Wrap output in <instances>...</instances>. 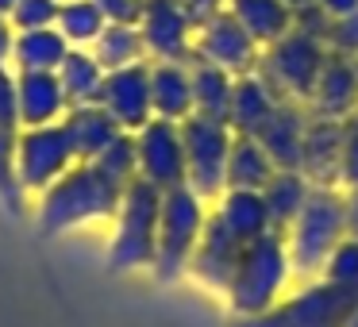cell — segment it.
Masks as SVG:
<instances>
[{
	"label": "cell",
	"mask_w": 358,
	"mask_h": 327,
	"mask_svg": "<svg viewBox=\"0 0 358 327\" xmlns=\"http://www.w3.org/2000/svg\"><path fill=\"white\" fill-rule=\"evenodd\" d=\"M124 189L112 173H104L96 162H73L50 189L39 193L35 227L43 239L66 231V227L89 224V219H108L120 212Z\"/></svg>",
	"instance_id": "1"
},
{
	"label": "cell",
	"mask_w": 358,
	"mask_h": 327,
	"mask_svg": "<svg viewBox=\"0 0 358 327\" xmlns=\"http://www.w3.org/2000/svg\"><path fill=\"white\" fill-rule=\"evenodd\" d=\"M158 216H162V189L135 177L124 189V201L116 212V235L108 242V270L127 273L155 262L158 247Z\"/></svg>",
	"instance_id": "2"
},
{
	"label": "cell",
	"mask_w": 358,
	"mask_h": 327,
	"mask_svg": "<svg viewBox=\"0 0 358 327\" xmlns=\"http://www.w3.org/2000/svg\"><path fill=\"white\" fill-rule=\"evenodd\" d=\"M201 231H204V196H196L189 185L166 189L162 216H158V247H155V262H150L158 281H178L189 270Z\"/></svg>",
	"instance_id": "3"
},
{
	"label": "cell",
	"mask_w": 358,
	"mask_h": 327,
	"mask_svg": "<svg viewBox=\"0 0 358 327\" xmlns=\"http://www.w3.org/2000/svg\"><path fill=\"white\" fill-rule=\"evenodd\" d=\"M289 270V250L281 242L278 231H266L262 239H255L247 250H243L239 266H235V277L227 285V296H231V308L243 312V316H262L273 304L281 281H285Z\"/></svg>",
	"instance_id": "4"
},
{
	"label": "cell",
	"mask_w": 358,
	"mask_h": 327,
	"mask_svg": "<svg viewBox=\"0 0 358 327\" xmlns=\"http://www.w3.org/2000/svg\"><path fill=\"white\" fill-rule=\"evenodd\" d=\"M181 143H185V185L196 196H216L227 189V154H231L235 131L227 119L193 112L181 119Z\"/></svg>",
	"instance_id": "5"
},
{
	"label": "cell",
	"mask_w": 358,
	"mask_h": 327,
	"mask_svg": "<svg viewBox=\"0 0 358 327\" xmlns=\"http://www.w3.org/2000/svg\"><path fill=\"white\" fill-rule=\"evenodd\" d=\"M347 227L343 219V201L331 189H312L308 204L301 216L293 219V235H289V262L296 273H316L327 266L331 250L339 247V235Z\"/></svg>",
	"instance_id": "6"
},
{
	"label": "cell",
	"mask_w": 358,
	"mask_h": 327,
	"mask_svg": "<svg viewBox=\"0 0 358 327\" xmlns=\"http://www.w3.org/2000/svg\"><path fill=\"white\" fill-rule=\"evenodd\" d=\"M324 58H327L324 43L293 27L285 39H278L262 58H258L255 73L273 89V93H278V101H289V96H308L312 85H316V78H320Z\"/></svg>",
	"instance_id": "7"
},
{
	"label": "cell",
	"mask_w": 358,
	"mask_h": 327,
	"mask_svg": "<svg viewBox=\"0 0 358 327\" xmlns=\"http://www.w3.org/2000/svg\"><path fill=\"white\" fill-rule=\"evenodd\" d=\"M73 162H78V150H73L62 119H58V124H47V127H24V131H20L16 173H20L24 193H43V189H50Z\"/></svg>",
	"instance_id": "8"
},
{
	"label": "cell",
	"mask_w": 358,
	"mask_h": 327,
	"mask_svg": "<svg viewBox=\"0 0 358 327\" xmlns=\"http://www.w3.org/2000/svg\"><path fill=\"white\" fill-rule=\"evenodd\" d=\"M135 158H139V177L155 189H178L185 185V143L181 124L170 119H150L135 131Z\"/></svg>",
	"instance_id": "9"
},
{
	"label": "cell",
	"mask_w": 358,
	"mask_h": 327,
	"mask_svg": "<svg viewBox=\"0 0 358 327\" xmlns=\"http://www.w3.org/2000/svg\"><path fill=\"white\" fill-rule=\"evenodd\" d=\"M193 58H201V62H208V66H220V70H227L231 78H243V73H255V66H258V43L250 39L247 27L224 8L220 16H212L208 24L196 27Z\"/></svg>",
	"instance_id": "10"
},
{
	"label": "cell",
	"mask_w": 358,
	"mask_h": 327,
	"mask_svg": "<svg viewBox=\"0 0 358 327\" xmlns=\"http://www.w3.org/2000/svg\"><path fill=\"white\" fill-rule=\"evenodd\" d=\"M139 31L155 62H193L196 27L189 12L181 8V0H147L139 16Z\"/></svg>",
	"instance_id": "11"
},
{
	"label": "cell",
	"mask_w": 358,
	"mask_h": 327,
	"mask_svg": "<svg viewBox=\"0 0 358 327\" xmlns=\"http://www.w3.org/2000/svg\"><path fill=\"white\" fill-rule=\"evenodd\" d=\"M358 308V289L347 285H324L320 293H304L278 316H255L243 327H343Z\"/></svg>",
	"instance_id": "12"
},
{
	"label": "cell",
	"mask_w": 358,
	"mask_h": 327,
	"mask_svg": "<svg viewBox=\"0 0 358 327\" xmlns=\"http://www.w3.org/2000/svg\"><path fill=\"white\" fill-rule=\"evenodd\" d=\"M96 104L131 135L139 131L143 124H150V119H155V112H150V62L104 73L101 101Z\"/></svg>",
	"instance_id": "13"
},
{
	"label": "cell",
	"mask_w": 358,
	"mask_h": 327,
	"mask_svg": "<svg viewBox=\"0 0 358 327\" xmlns=\"http://www.w3.org/2000/svg\"><path fill=\"white\" fill-rule=\"evenodd\" d=\"M243 250H247V242H239L224 224H220V216H212V219H204V231H201V242H196V250H193L189 270H193L204 285L224 289V293H227Z\"/></svg>",
	"instance_id": "14"
},
{
	"label": "cell",
	"mask_w": 358,
	"mask_h": 327,
	"mask_svg": "<svg viewBox=\"0 0 358 327\" xmlns=\"http://www.w3.org/2000/svg\"><path fill=\"white\" fill-rule=\"evenodd\" d=\"M312 116L316 119H350V108H358V73L355 62L343 54L327 50L324 66H320V78L312 85Z\"/></svg>",
	"instance_id": "15"
},
{
	"label": "cell",
	"mask_w": 358,
	"mask_h": 327,
	"mask_svg": "<svg viewBox=\"0 0 358 327\" xmlns=\"http://www.w3.org/2000/svg\"><path fill=\"white\" fill-rule=\"evenodd\" d=\"M16 104L24 127H47L70 112V101L62 93L58 73L47 70H16Z\"/></svg>",
	"instance_id": "16"
},
{
	"label": "cell",
	"mask_w": 358,
	"mask_h": 327,
	"mask_svg": "<svg viewBox=\"0 0 358 327\" xmlns=\"http://www.w3.org/2000/svg\"><path fill=\"white\" fill-rule=\"evenodd\" d=\"M304 131H308V119L301 116V108H296V104H289V101H281L255 139L266 147V154L273 158V166H278V170H301Z\"/></svg>",
	"instance_id": "17"
},
{
	"label": "cell",
	"mask_w": 358,
	"mask_h": 327,
	"mask_svg": "<svg viewBox=\"0 0 358 327\" xmlns=\"http://www.w3.org/2000/svg\"><path fill=\"white\" fill-rule=\"evenodd\" d=\"M150 112L158 119H170V124L193 116L189 62H150Z\"/></svg>",
	"instance_id": "18"
},
{
	"label": "cell",
	"mask_w": 358,
	"mask_h": 327,
	"mask_svg": "<svg viewBox=\"0 0 358 327\" xmlns=\"http://www.w3.org/2000/svg\"><path fill=\"white\" fill-rule=\"evenodd\" d=\"M62 127H66V135H70L73 150H78V162L101 158L104 150L124 135V127H120L101 104H78V108H70L62 116Z\"/></svg>",
	"instance_id": "19"
},
{
	"label": "cell",
	"mask_w": 358,
	"mask_h": 327,
	"mask_svg": "<svg viewBox=\"0 0 358 327\" xmlns=\"http://www.w3.org/2000/svg\"><path fill=\"white\" fill-rule=\"evenodd\" d=\"M278 104H281L278 93H273L258 73H243V78H235L231 108H227V127H231L235 135H258Z\"/></svg>",
	"instance_id": "20"
},
{
	"label": "cell",
	"mask_w": 358,
	"mask_h": 327,
	"mask_svg": "<svg viewBox=\"0 0 358 327\" xmlns=\"http://www.w3.org/2000/svg\"><path fill=\"white\" fill-rule=\"evenodd\" d=\"M227 12L247 27L255 43H278L293 31V8H285L281 0H227Z\"/></svg>",
	"instance_id": "21"
},
{
	"label": "cell",
	"mask_w": 358,
	"mask_h": 327,
	"mask_svg": "<svg viewBox=\"0 0 358 327\" xmlns=\"http://www.w3.org/2000/svg\"><path fill=\"white\" fill-rule=\"evenodd\" d=\"M278 173L273 158L266 154V147L255 135H235L231 154H227V189H250V193H262L266 181Z\"/></svg>",
	"instance_id": "22"
},
{
	"label": "cell",
	"mask_w": 358,
	"mask_h": 327,
	"mask_svg": "<svg viewBox=\"0 0 358 327\" xmlns=\"http://www.w3.org/2000/svg\"><path fill=\"white\" fill-rule=\"evenodd\" d=\"M58 81H62V93L70 101V108L96 104L101 101V85H104V66L93 58L89 47H70V54L58 66Z\"/></svg>",
	"instance_id": "23"
},
{
	"label": "cell",
	"mask_w": 358,
	"mask_h": 327,
	"mask_svg": "<svg viewBox=\"0 0 358 327\" xmlns=\"http://www.w3.org/2000/svg\"><path fill=\"white\" fill-rule=\"evenodd\" d=\"M70 54V43L62 39L58 27H39V31H16L12 43V62L16 70H47L58 73L62 58Z\"/></svg>",
	"instance_id": "24"
},
{
	"label": "cell",
	"mask_w": 358,
	"mask_h": 327,
	"mask_svg": "<svg viewBox=\"0 0 358 327\" xmlns=\"http://www.w3.org/2000/svg\"><path fill=\"white\" fill-rule=\"evenodd\" d=\"M89 50H93V58L104 66V73L147 62V43H143L139 24H108L96 35V43Z\"/></svg>",
	"instance_id": "25"
},
{
	"label": "cell",
	"mask_w": 358,
	"mask_h": 327,
	"mask_svg": "<svg viewBox=\"0 0 358 327\" xmlns=\"http://www.w3.org/2000/svg\"><path fill=\"white\" fill-rule=\"evenodd\" d=\"M189 78H193V112L227 119L231 93H235V78H231V73L220 70V66L201 62V58H193V62H189Z\"/></svg>",
	"instance_id": "26"
},
{
	"label": "cell",
	"mask_w": 358,
	"mask_h": 327,
	"mask_svg": "<svg viewBox=\"0 0 358 327\" xmlns=\"http://www.w3.org/2000/svg\"><path fill=\"white\" fill-rule=\"evenodd\" d=\"M312 189L304 185L301 170H278L270 181H266L262 189V201H266V212H270V227L278 231V227L293 224L296 216H301V208L308 204Z\"/></svg>",
	"instance_id": "27"
},
{
	"label": "cell",
	"mask_w": 358,
	"mask_h": 327,
	"mask_svg": "<svg viewBox=\"0 0 358 327\" xmlns=\"http://www.w3.org/2000/svg\"><path fill=\"white\" fill-rule=\"evenodd\" d=\"M55 27L62 31V39L70 47H93L96 35L108 27V20H104V12L96 8L93 0H62Z\"/></svg>",
	"instance_id": "28"
},
{
	"label": "cell",
	"mask_w": 358,
	"mask_h": 327,
	"mask_svg": "<svg viewBox=\"0 0 358 327\" xmlns=\"http://www.w3.org/2000/svg\"><path fill=\"white\" fill-rule=\"evenodd\" d=\"M58 4H62V0H20L8 20H12V27H16V31L55 27L58 24Z\"/></svg>",
	"instance_id": "29"
},
{
	"label": "cell",
	"mask_w": 358,
	"mask_h": 327,
	"mask_svg": "<svg viewBox=\"0 0 358 327\" xmlns=\"http://www.w3.org/2000/svg\"><path fill=\"white\" fill-rule=\"evenodd\" d=\"M327 50H331V54H343V58L358 54V12L331 20V27H327Z\"/></svg>",
	"instance_id": "30"
},
{
	"label": "cell",
	"mask_w": 358,
	"mask_h": 327,
	"mask_svg": "<svg viewBox=\"0 0 358 327\" xmlns=\"http://www.w3.org/2000/svg\"><path fill=\"white\" fill-rule=\"evenodd\" d=\"M93 4L104 12L108 24H139L143 4H147V0H93Z\"/></svg>",
	"instance_id": "31"
},
{
	"label": "cell",
	"mask_w": 358,
	"mask_h": 327,
	"mask_svg": "<svg viewBox=\"0 0 358 327\" xmlns=\"http://www.w3.org/2000/svg\"><path fill=\"white\" fill-rule=\"evenodd\" d=\"M343 181L358 189V124L343 127Z\"/></svg>",
	"instance_id": "32"
},
{
	"label": "cell",
	"mask_w": 358,
	"mask_h": 327,
	"mask_svg": "<svg viewBox=\"0 0 358 327\" xmlns=\"http://www.w3.org/2000/svg\"><path fill=\"white\" fill-rule=\"evenodd\" d=\"M181 8L189 12L193 27H201V24H208L212 16H220V12L227 8V0H181Z\"/></svg>",
	"instance_id": "33"
},
{
	"label": "cell",
	"mask_w": 358,
	"mask_h": 327,
	"mask_svg": "<svg viewBox=\"0 0 358 327\" xmlns=\"http://www.w3.org/2000/svg\"><path fill=\"white\" fill-rule=\"evenodd\" d=\"M12 43H16V27L8 16H0V66L12 62Z\"/></svg>",
	"instance_id": "34"
},
{
	"label": "cell",
	"mask_w": 358,
	"mask_h": 327,
	"mask_svg": "<svg viewBox=\"0 0 358 327\" xmlns=\"http://www.w3.org/2000/svg\"><path fill=\"white\" fill-rule=\"evenodd\" d=\"M320 8L327 12L331 20H339V16H350V12H358V0H316Z\"/></svg>",
	"instance_id": "35"
},
{
	"label": "cell",
	"mask_w": 358,
	"mask_h": 327,
	"mask_svg": "<svg viewBox=\"0 0 358 327\" xmlns=\"http://www.w3.org/2000/svg\"><path fill=\"white\" fill-rule=\"evenodd\" d=\"M343 219H347V231H350V239L358 242V189L347 196V204H343Z\"/></svg>",
	"instance_id": "36"
},
{
	"label": "cell",
	"mask_w": 358,
	"mask_h": 327,
	"mask_svg": "<svg viewBox=\"0 0 358 327\" xmlns=\"http://www.w3.org/2000/svg\"><path fill=\"white\" fill-rule=\"evenodd\" d=\"M285 8H293V12H301V8H308V4H316V0H281Z\"/></svg>",
	"instance_id": "37"
},
{
	"label": "cell",
	"mask_w": 358,
	"mask_h": 327,
	"mask_svg": "<svg viewBox=\"0 0 358 327\" xmlns=\"http://www.w3.org/2000/svg\"><path fill=\"white\" fill-rule=\"evenodd\" d=\"M20 0H0V16H12V8H16Z\"/></svg>",
	"instance_id": "38"
},
{
	"label": "cell",
	"mask_w": 358,
	"mask_h": 327,
	"mask_svg": "<svg viewBox=\"0 0 358 327\" xmlns=\"http://www.w3.org/2000/svg\"><path fill=\"white\" fill-rule=\"evenodd\" d=\"M343 327H358V308H355V316H350V319H347V324H343Z\"/></svg>",
	"instance_id": "39"
},
{
	"label": "cell",
	"mask_w": 358,
	"mask_h": 327,
	"mask_svg": "<svg viewBox=\"0 0 358 327\" xmlns=\"http://www.w3.org/2000/svg\"><path fill=\"white\" fill-rule=\"evenodd\" d=\"M350 62H355V73H358V54H355V58H350Z\"/></svg>",
	"instance_id": "40"
},
{
	"label": "cell",
	"mask_w": 358,
	"mask_h": 327,
	"mask_svg": "<svg viewBox=\"0 0 358 327\" xmlns=\"http://www.w3.org/2000/svg\"><path fill=\"white\" fill-rule=\"evenodd\" d=\"M355 116H358V112H355Z\"/></svg>",
	"instance_id": "41"
}]
</instances>
